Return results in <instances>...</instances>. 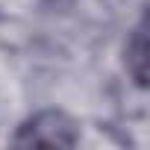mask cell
<instances>
[{
  "label": "cell",
  "instance_id": "6da1fadb",
  "mask_svg": "<svg viewBox=\"0 0 150 150\" xmlns=\"http://www.w3.org/2000/svg\"><path fill=\"white\" fill-rule=\"evenodd\" d=\"M18 147H74L77 144V124L65 112L47 109L33 115L15 135Z\"/></svg>",
  "mask_w": 150,
  "mask_h": 150
},
{
  "label": "cell",
  "instance_id": "7a4b0ae2",
  "mask_svg": "<svg viewBox=\"0 0 150 150\" xmlns=\"http://www.w3.org/2000/svg\"><path fill=\"white\" fill-rule=\"evenodd\" d=\"M127 68L138 86L147 83V21H141L132 30V38L127 44Z\"/></svg>",
  "mask_w": 150,
  "mask_h": 150
}]
</instances>
